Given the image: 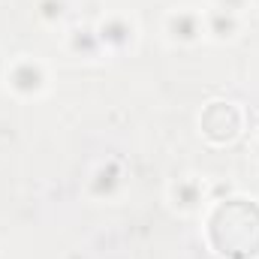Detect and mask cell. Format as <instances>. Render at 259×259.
<instances>
[{
	"instance_id": "obj_1",
	"label": "cell",
	"mask_w": 259,
	"mask_h": 259,
	"mask_svg": "<svg viewBox=\"0 0 259 259\" xmlns=\"http://www.w3.org/2000/svg\"><path fill=\"white\" fill-rule=\"evenodd\" d=\"M55 72L39 55H15L3 66V88L18 103H36L52 94Z\"/></svg>"
},
{
	"instance_id": "obj_2",
	"label": "cell",
	"mask_w": 259,
	"mask_h": 259,
	"mask_svg": "<svg viewBox=\"0 0 259 259\" xmlns=\"http://www.w3.org/2000/svg\"><path fill=\"white\" fill-rule=\"evenodd\" d=\"M196 124H199V136L208 145L223 148L244 136V109L232 100H208L202 106Z\"/></svg>"
},
{
	"instance_id": "obj_3",
	"label": "cell",
	"mask_w": 259,
	"mask_h": 259,
	"mask_svg": "<svg viewBox=\"0 0 259 259\" xmlns=\"http://www.w3.org/2000/svg\"><path fill=\"white\" fill-rule=\"evenodd\" d=\"M94 30H97V39L106 52V58H121L136 52L139 39H142V24L133 12L124 9H112L106 15H100L94 21Z\"/></svg>"
},
{
	"instance_id": "obj_4",
	"label": "cell",
	"mask_w": 259,
	"mask_h": 259,
	"mask_svg": "<svg viewBox=\"0 0 259 259\" xmlns=\"http://www.w3.org/2000/svg\"><path fill=\"white\" fill-rule=\"evenodd\" d=\"M160 33H163V42L172 46V49H196V46H202L205 42L202 6L181 3V6L166 9V15L160 21Z\"/></svg>"
},
{
	"instance_id": "obj_5",
	"label": "cell",
	"mask_w": 259,
	"mask_h": 259,
	"mask_svg": "<svg viewBox=\"0 0 259 259\" xmlns=\"http://www.w3.org/2000/svg\"><path fill=\"white\" fill-rule=\"evenodd\" d=\"M208 202H211V187H208L205 175L184 172L166 184V205L178 217H199L208 208Z\"/></svg>"
},
{
	"instance_id": "obj_6",
	"label": "cell",
	"mask_w": 259,
	"mask_h": 259,
	"mask_svg": "<svg viewBox=\"0 0 259 259\" xmlns=\"http://www.w3.org/2000/svg\"><path fill=\"white\" fill-rule=\"evenodd\" d=\"M127 190V166L118 157H103L91 166L84 178V196L91 202H115Z\"/></svg>"
},
{
	"instance_id": "obj_7",
	"label": "cell",
	"mask_w": 259,
	"mask_h": 259,
	"mask_svg": "<svg viewBox=\"0 0 259 259\" xmlns=\"http://www.w3.org/2000/svg\"><path fill=\"white\" fill-rule=\"evenodd\" d=\"M202 15H205V42L229 46L244 33V15L235 6L208 3V6H202Z\"/></svg>"
},
{
	"instance_id": "obj_8",
	"label": "cell",
	"mask_w": 259,
	"mask_h": 259,
	"mask_svg": "<svg viewBox=\"0 0 259 259\" xmlns=\"http://www.w3.org/2000/svg\"><path fill=\"white\" fill-rule=\"evenodd\" d=\"M61 42H64V52L69 58H78V61H100V58H106V52H103V46L97 39L94 21L91 24L69 21L66 30L61 33Z\"/></svg>"
},
{
	"instance_id": "obj_9",
	"label": "cell",
	"mask_w": 259,
	"mask_h": 259,
	"mask_svg": "<svg viewBox=\"0 0 259 259\" xmlns=\"http://www.w3.org/2000/svg\"><path fill=\"white\" fill-rule=\"evenodd\" d=\"M33 15L46 30L64 33L69 24V15H72V6H69V0H33Z\"/></svg>"
},
{
	"instance_id": "obj_10",
	"label": "cell",
	"mask_w": 259,
	"mask_h": 259,
	"mask_svg": "<svg viewBox=\"0 0 259 259\" xmlns=\"http://www.w3.org/2000/svg\"><path fill=\"white\" fill-rule=\"evenodd\" d=\"M253 154H256V160H259V130H256V136H253Z\"/></svg>"
},
{
	"instance_id": "obj_11",
	"label": "cell",
	"mask_w": 259,
	"mask_h": 259,
	"mask_svg": "<svg viewBox=\"0 0 259 259\" xmlns=\"http://www.w3.org/2000/svg\"><path fill=\"white\" fill-rule=\"evenodd\" d=\"M250 6H253V12L259 15V0H250Z\"/></svg>"
}]
</instances>
